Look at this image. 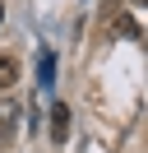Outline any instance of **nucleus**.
<instances>
[{"label": "nucleus", "mask_w": 148, "mask_h": 153, "mask_svg": "<svg viewBox=\"0 0 148 153\" xmlns=\"http://www.w3.org/2000/svg\"><path fill=\"white\" fill-rule=\"evenodd\" d=\"M51 74H56V56H51V51H42V60H37V79L51 84Z\"/></svg>", "instance_id": "obj_4"}, {"label": "nucleus", "mask_w": 148, "mask_h": 153, "mask_svg": "<svg viewBox=\"0 0 148 153\" xmlns=\"http://www.w3.org/2000/svg\"><path fill=\"white\" fill-rule=\"evenodd\" d=\"M14 130H18V107L5 97V102H0V144L14 139Z\"/></svg>", "instance_id": "obj_1"}, {"label": "nucleus", "mask_w": 148, "mask_h": 153, "mask_svg": "<svg viewBox=\"0 0 148 153\" xmlns=\"http://www.w3.org/2000/svg\"><path fill=\"white\" fill-rule=\"evenodd\" d=\"M14 79H18V65H14V56H0V88H14Z\"/></svg>", "instance_id": "obj_3"}, {"label": "nucleus", "mask_w": 148, "mask_h": 153, "mask_svg": "<svg viewBox=\"0 0 148 153\" xmlns=\"http://www.w3.org/2000/svg\"><path fill=\"white\" fill-rule=\"evenodd\" d=\"M0 14H5V10H0Z\"/></svg>", "instance_id": "obj_5"}, {"label": "nucleus", "mask_w": 148, "mask_h": 153, "mask_svg": "<svg viewBox=\"0 0 148 153\" xmlns=\"http://www.w3.org/2000/svg\"><path fill=\"white\" fill-rule=\"evenodd\" d=\"M51 134H56V139H70V107H65V102H56L51 107Z\"/></svg>", "instance_id": "obj_2"}]
</instances>
